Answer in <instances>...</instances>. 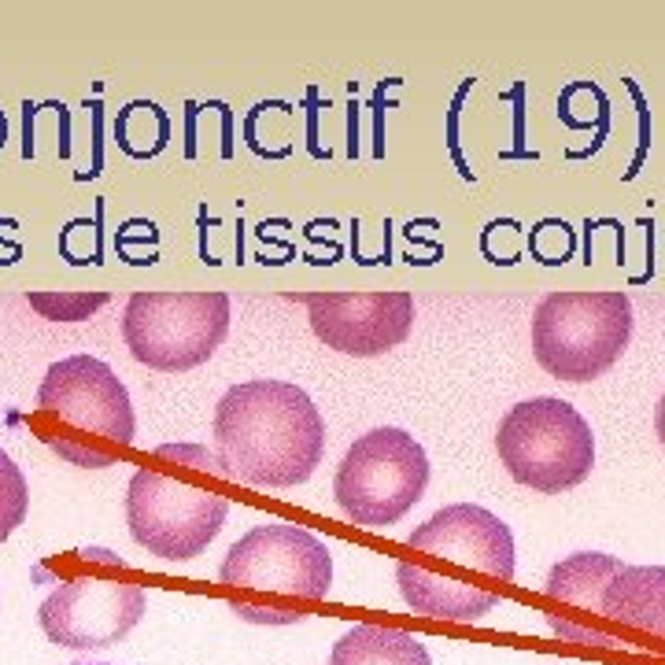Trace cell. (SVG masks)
Masks as SVG:
<instances>
[{
	"label": "cell",
	"instance_id": "obj_11",
	"mask_svg": "<svg viewBox=\"0 0 665 665\" xmlns=\"http://www.w3.org/2000/svg\"><path fill=\"white\" fill-rule=\"evenodd\" d=\"M303 303L315 337L355 359H377L399 348L414 329L411 292H311Z\"/></svg>",
	"mask_w": 665,
	"mask_h": 665
},
{
	"label": "cell",
	"instance_id": "obj_18",
	"mask_svg": "<svg viewBox=\"0 0 665 665\" xmlns=\"http://www.w3.org/2000/svg\"><path fill=\"white\" fill-rule=\"evenodd\" d=\"M470 89H473V78H466V82L459 85V93H455V104H451V115H448V148H451V159L459 163V174L466 178V182H473V170H470V163L462 159V148L455 145V126H459V108H462V100H466Z\"/></svg>",
	"mask_w": 665,
	"mask_h": 665
},
{
	"label": "cell",
	"instance_id": "obj_9",
	"mask_svg": "<svg viewBox=\"0 0 665 665\" xmlns=\"http://www.w3.org/2000/svg\"><path fill=\"white\" fill-rule=\"evenodd\" d=\"M230 333L226 292H133L122 311V340L137 363L182 374L207 363Z\"/></svg>",
	"mask_w": 665,
	"mask_h": 665
},
{
	"label": "cell",
	"instance_id": "obj_19",
	"mask_svg": "<svg viewBox=\"0 0 665 665\" xmlns=\"http://www.w3.org/2000/svg\"><path fill=\"white\" fill-rule=\"evenodd\" d=\"M654 429H658V440L665 444V392L658 399V411H654Z\"/></svg>",
	"mask_w": 665,
	"mask_h": 665
},
{
	"label": "cell",
	"instance_id": "obj_10",
	"mask_svg": "<svg viewBox=\"0 0 665 665\" xmlns=\"http://www.w3.org/2000/svg\"><path fill=\"white\" fill-rule=\"evenodd\" d=\"M425 488H429L425 448L411 433L392 425L359 436L333 477L337 507L359 529L396 525L425 496Z\"/></svg>",
	"mask_w": 665,
	"mask_h": 665
},
{
	"label": "cell",
	"instance_id": "obj_14",
	"mask_svg": "<svg viewBox=\"0 0 665 665\" xmlns=\"http://www.w3.org/2000/svg\"><path fill=\"white\" fill-rule=\"evenodd\" d=\"M329 665H433L425 643L396 625H355L333 643Z\"/></svg>",
	"mask_w": 665,
	"mask_h": 665
},
{
	"label": "cell",
	"instance_id": "obj_16",
	"mask_svg": "<svg viewBox=\"0 0 665 665\" xmlns=\"http://www.w3.org/2000/svg\"><path fill=\"white\" fill-rule=\"evenodd\" d=\"M26 303L49 322H85L108 303V292H26Z\"/></svg>",
	"mask_w": 665,
	"mask_h": 665
},
{
	"label": "cell",
	"instance_id": "obj_8",
	"mask_svg": "<svg viewBox=\"0 0 665 665\" xmlns=\"http://www.w3.org/2000/svg\"><path fill=\"white\" fill-rule=\"evenodd\" d=\"M499 462L518 484L558 496L592 473L595 436L581 411L555 396L525 399L496 429Z\"/></svg>",
	"mask_w": 665,
	"mask_h": 665
},
{
	"label": "cell",
	"instance_id": "obj_5",
	"mask_svg": "<svg viewBox=\"0 0 665 665\" xmlns=\"http://www.w3.org/2000/svg\"><path fill=\"white\" fill-rule=\"evenodd\" d=\"M41 444L78 470H108L133 444V403L108 363L71 355L49 366L37 392Z\"/></svg>",
	"mask_w": 665,
	"mask_h": 665
},
{
	"label": "cell",
	"instance_id": "obj_15",
	"mask_svg": "<svg viewBox=\"0 0 665 665\" xmlns=\"http://www.w3.org/2000/svg\"><path fill=\"white\" fill-rule=\"evenodd\" d=\"M115 141L130 159H156L170 141L167 111L152 100H130L115 119Z\"/></svg>",
	"mask_w": 665,
	"mask_h": 665
},
{
	"label": "cell",
	"instance_id": "obj_21",
	"mask_svg": "<svg viewBox=\"0 0 665 665\" xmlns=\"http://www.w3.org/2000/svg\"><path fill=\"white\" fill-rule=\"evenodd\" d=\"M71 665H111V662H71Z\"/></svg>",
	"mask_w": 665,
	"mask_h": 665
},
{
	"label": "cell",
	"instance_id": "obj_17",
	"mask_svg": "<svg viewBox=\"0 0 665 665\" xmlns=\"http://www.w3.org/2000/svg\"><path fill=\"white\" fill-rule=\"evenodd\" d=\"M26 507H30V488L23 470L8 451H0V544L26 521Z\"/></svg>",
	"mask_w": 665,
	"mask_h": 665
},
{
	"label": "cell",
	"instance_id": "obj_4",
	"mask_svg": "<svg viewBox=\"0 0 665 665\" xmlns=\"http://www.w3.org/2000/svg\"><path fill=\"white\" fill-rule=\"evenodd\" d=\"M222 584L233 614L252 625H292L333 588V555L315 532L292 521H266L226 551Z\"/></svg>",
	"mask_w": 665,
	"mask_h": 665
},
{
	"label": "cell",
	"instance_id": "obj_20",
	"mask_svg": "<svg viewBox=\"0 0 665 665\" xmlns=\"http://www.w3.org/2000/svg\"><path fill=\"white\" fill-rule=\"evenodd\" d=\"M0 145H4V111H0Z\"/></svg>",
	"mask_w": 665,
	"mask_h": 665
},
{
	"label": "cell",
	"instance_id": "obj_1",
	"mask_svg": "<svg viewBox=\"0 0 665 665\" xmlns=\"http://www.w3.org/2000/svg\"><path fill=\"white\" fill-rule=\"evenodd\" d=\"M407 551L411 558L396 566L403 603L414 614L459 625L481 621L518 569L510 525L473 503L436 510L407 536Z\"/></svg>",
	"mask_w": 665,
	"mask_h": 665
},
{
	"label": "cell",
	"instance_id": "obj_12",
	"mask_svg": "<svg viewBox=\"0 0 665 665\" xmlns=\"http://www.w3.org/2000/svg\"><path fill=\"white\" fill-rule=\"evenodd\" d=\"M625 566L621 558L603 551H577L551 566L544 584L547 625L555 636L581 647L617 651L614 636L603 621V592L610 577Z\"/></svg>",
	"mask_w": 665,
	"mask_h": 665
},
{
	"label": "cell",
	"instance_id": "obj_13",
	"mask_svg": "<svg viewBox=\"0 0 665 665\" xmlns=\"http://www.w3.org/2000/svg\"><path fill=\"white\" fill-rule=\"evenodd\" d=\"M603 621L617 647L665 640V566H621L603 592Z\"/></svg>",
	"mask_w": 665,
	"mask_h": 665
},
{
	"label": "cell",
	"instance_id": "obj_2",
	"mask_svg": "<svg viewBox=\"0 0 665 665\" xmlns=\"http://www.w3.org/2000/svg\"><path fill=\"white\" fill-rule=\"evenodd\" d=\"M326 455V422L292 381H244L215 407V459L222 477L248 488L311 481Z\"/></svg>",
	"mask_w": 665,
	"mask_h": 665
},
{
	"label": "cell",
	"instance_id": "obj_7",
	"mask_svg": "<svg viewBox=\"0 0 665 665\" xmlns=\"http://www.w3.org/2000/svg\"><path fill=\"white\" fill-rule=\"evenodd\" d=\"M632 340L625 292H551L532 311V355L555 381H595Z\"/></svg>",
	"mask_w": 665,
	"mask_h": 665
},
{
	"label": "cell",
	"instance_id": "obj_6",
	"mask_svg": "<svg viewBox=\"0 0 665 665\" xmlns=\"http://www.w3.org/2000/svg\"><path fill=\"white\" fill-rule=\"evenodd\" d=\"M145 588L130 577V566L108 547L74 551L56 588L37 610V621L56 647L104 651L145 617Z\"/></svg>",
	"mask_w": 665,
	"mask_h": 665
},
{
	"label": "cell",
	"instance_id": "obj_3",
	"mask_svg": "<svg viewBox=\"0 0 665 665\" xmlns=\"http://www.w3.org/2000/svg\"><path fill=\"white\" fill-rule=\"evenodd\" d=\"M222 466L200 444H163L126 488V525L148 555L189 562L222 532L230 499L222 496Z\"/></svg>",
	"mask_w": 665,
	"mask_h": 665
}]
</instances>
